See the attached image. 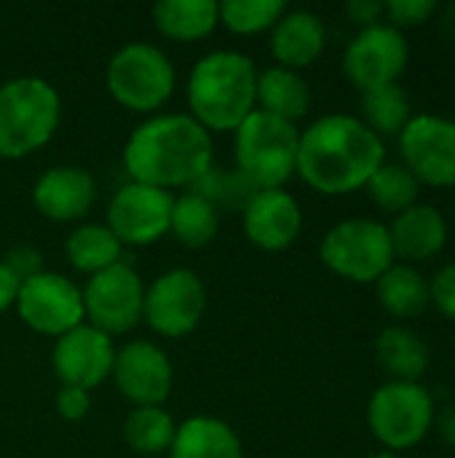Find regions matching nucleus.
<instances>
[{
	"label": "nucleus",
	"mask_w": 455,
	"mask_h": 458,
	"mask_svg": "<svg viewBox=\"0 0 455 458\" xmlns=\"http://www.w3.org/2000/svg\"><path fill=\"white\" fill-rule=\"evenodd\" d=\"M287 11L284 0H225L217 3L220 21L236 35H257L271 30Z\"/></svg>",
	"instance_id": "obj_32"
},
{
	"label": "nucleus",
	"mask_w": 455,
	"mask_h": 458,
	"mask_svg": "<svg viewBox=\"0 0 455 458\" xmlns=\"http://www.w3.org/2000/svg\"><path fill=\"white\" fill-rule=\"evenodd\" d=\"M174 64L169 56L145 40L121 46L105 72L110 97L134 113H156L174 94Z\"/></svg>",
	"instance_id": "obj_8"
},
{
	"label": "nucleus",
	"mask_w": 455,
	"mask_h": 458,
	"mask_svg": "<svg viewBox=\"0 0 455 458\" xmlns=\"http://www.w3.org/2000/svg\"><path fill=\"white\" fill-rule=\"evenodd\" d=\"M169 458H244L239 435L215 416H193L177 424Z\"/></svg>",
	"instance_id": "obj_22"
},
{
	"label": "nucleus",
	"mask_w": 455,
	"mask_h": 458,
	"mask_svg": "<svg viewBox=\"0 0 455 458\" xmlns=\"http://www.w3.org/2000/svg\"><path fill=\"white\" fill-rule=\"evenodd\" d=\"M3 263L16 274V279H19V282L32 279V276H38V274L43 271L40 252H38L35 247H29V244H16V247H11Z\"/></svg>",
	"instance_id": "obj_35"
},
{
	"label": "nucleus",
	"mask_w": 455,
	"mask_h": 458,
	"mask_svg": "<svg viewBox=\"0 0 455 458\" xmlns=\"http://www.w3.org/2000/svg\"><path fill=\"white\" fill-rule=\"evenodd\" d=\"M402 164L421 185L455 188V121L421 113L400 131Z\"/></svg>",
	"instance_id": "obj_13"
},
{
	"label": "nucleus",
	"mask_w": 455,
	"mask_h": 458,
	"mask_svg": "<svg viewBox=\"0 0 455 458\" xmlns=\"http://www.w3.org/2000/svg\"><path fill=\"white\" fill-rule=\"evenodd\" d=\"M367 458H402V454H392V451H378V454H373V456Z\"/></svg>",
	"instance_id": "obj_41"
},
{
	"label": "nucleus",
	"mask_w": 455,
	"mask_h": 458,
	"mask_svg": "<svg viewBox=\"0 0 455 458\" xmlns=\"http://www.w3.org/2000/svg\"><path fill=\"white\" fill-rule=\"evenodd\" d=\"M410 62V46L402 30L378 21L359 30L343 51V75L362 94L397 83Z\"/></svg>",
	"instance_id": "obj_11"
},
{
	"label": "nucleus",
	"mask_w": 455,
	"mask_h": 458,
	"mask_svg": "<svg viewBox=\"0 0 455 458\" xmlns=\"http://www.w3.org/2000/svg\"><path fill=\"white\" fill-rule=\"evenodd\" d=\"M375 362L389 376V381L418 384L429 370L432 352L429 344L405 325H392L375 338Z\"/></svg>",
	"instance_id": "obj_21"
},
{
	"label": "nucleus",
	"mask_w": 455,
	"mask_h": 458,
	"mask_svg": "<svg viewBox=\"0 0 455 458\" xmlns=\"http://www.w3.org/2000/svg\"><path fill=\"white\" fill-rule=\"evenodd\" d=\"M153 21L164 38L193 43L220 24V13L215 0H158L153 5Z\"/></svg>",
	"instance_id": "obj_24"
},
{
	"label": "nucleus",
	"mask_w": 455,
	"mask_h": 458,
	"mask_svg": "<svg viewBox=\"0 0 455 458\" xmlns=\"http://www.w3.org/2000/svg\"><path fill=\"white\" fill-rule=\"evenodd\" d=\"M386 161L383 140L349 113H327L300 131L298 174L324 196H349Z\"/></svg>",
	"instance_id": "obj_1"
},
{
	"label": "nucleus",
	"mask_w": 455,
	"mask_h": 458,
	"mask_svg": "<svg viewBox=\"0 0 455 458\" xmlns=\"http://www.w3.org/2000/svg\"><path fill=\"white\" fill-rule=\"evenodd\" d=\"M394 258H400L408 266L426 263L437 258L448 244V220L445 215L432 204H416L405 212H400L389 225Z\"/></svg>",
	"instance_id": "obj_19"
},
{
	"label": "nucleus",
	"mask_w": 455,
	"mask_h": 458,
	"mask_svg": "<svg viewBox=\"0 0 455 458\" xmlns=\"http://www.w3.org/2000/svg\"><path fill=\"white\" fill-rule=\"evenodd\" d=\"M346 16L354 24H359V30L373 27L383 16V3H375V0H349L346 3Z\"/></svg>",
	"instance_id": "obj_37"
},
{
	"label": "nucleus",
	"mask_w": 455,
	"mask_h": 458,
	"mask_svg": "<svg viewBox=\"0 0 455 458\" xmlns=\"http://www.w3.org/2000/svg\"><path fill=\"white\" fill-rule=\"evenodd\" d=\"M188 191L204 196L217 212L228 209V212H244V207L252 201V196L257 193V188L233 166H217L212 164Z\"/></svg>",
	"instance_id": "obj_31"
},
{
	"label": "nucleus",
	"mask_w": 455,
	"mask_h": 458,
	"mask_svg": "<svg viewBox=\"0 0 455 458\" xmlns=\"http://www.w3.org/2000/svg\"><path fill=\"white\" fill-rule=\"evenodd\" d=\"M204 309L206 290L198 274L190 268H172L145 290L142 319L161 338H185L198 327Z\"/></svg>",
	"instance_id": "obj_9"
},
{
	"label": "nucleus",
	"mask_w": 455,
	"mask_h": 458,
	"mask_svg": "<svg viewBox=\"0 0 455 458\" xmlns=\"http://www.w3.org/2000/svg\"><path fill=\"white\" fill-rule=\"evenodd\" d=\"M453 209H455V204H453Z\"/></svg>",
	"instance_id": "obj_42"
},
{
	"label": "nucleus",
	"mask_w": 455,
	"mask_h": 458,
	"mask_svg": "<svg viewBox=\"0 0 455 458\" xmlns=\"http://www.w3.org/2000/svg\"><path fill=\"white\" fill-rule=\"evenodd\" d=\"M437 16H440V32L448 35V38H455V3L442 5L437 11Z\"/></svg>",
	"instance_id": "obj_40"
},
{
	"label": "nucleus",
	"mask_w": 455,
	"mask_h": 458,
	"mask_svg": "<svg viewBox=\"0 0 455 458\" xmlns=\"http://www.w3.org/2000/svg\"><path fill=\"white\" fill-rule=\"evenodd\" d=\"M59 91L38 78L19 75L0 83V158H24L40 150L59 126Z\"/></svg>",
	"instance_id": "obj_4"
},
{
	"label": "nucleus",
	"mask_w": 455,
	"mask_h": 458,
	"mask_svg": "<svg viewBox=\"0 0 455 458\" xmlns=\"http://www.w3.org/2000/svg\"><path fill=\"white\" fill-rule=\"evenodd\" d=\"M19 287H21V282L16 279V274L0 260V314L16 306Z\"/></svg>",
	"instance_id": "obj_38"
},
{
	"label": "nucleus",
	"mask_w": 455,
	"mask_h": 458,
	"mask_svg": "<svg viewBox=\"0 0 455 458\" xmlns=\"http://www.w3.org/2000/svg\"><path fill=\"white\" fill-rule=\"evenodd\" d=\"M437 11H440V3H434V0H392V3H383L386 24H392L397 30L426 24L429 19L437 16Z\"/></svg>",
	"instance_id": "obj_33"
},
{
	"label": "nucleus",
	"mask_w": 455,
	"mask_h": 458,
	"mask_svg": "<svg viewBox=\"0 0 455 458\" xmlns=\"http://www.w3.org/2000/svg\"><path fill=\"white\" fill-rule=\"evenodd\" d=\"M257 67L241 51H212L188 75V107L209 134L236 131L257 110Z\"/></svg>",
	"instance_id": "obj_3"
},
{
	"label": "nucleus",
	"mask_w": 455,
	"mask_h": 458,
	"mask_svg": "<svg viewBox=\"0 0 455 458\" xmlns=\"http://www.w3.org/2000/svg\"><path fill=\"white\" fill-rule=\"evenodd\" d=\"M434 397L421 381H386L367 403L370 435L392 454L421 445L434 427Z\"/></svg>",
	"instance_id": "obj_6"
},
{
	"label": "nucleus",
	"mask_w": 455,
	"mask_h": 458,
	"mask_svg": "<svg viewBox=\"0 0 455 458\" xmlns=\"http://www.w3.org/2000/svg\"><path fill=\"white\" fill-rule=\"evenodd\" d=\"M300 129L284 118L252 110L233 131L236 169L257 188H282L298 169Z\"/></svg>",
	"instance_id": "obj_5"
},
{
	"label": "nucleus",
	"mask_w": 455,
	"mask_h": 458,
	"mask_svg": "<svg viewBox=\"0 0 455 458\" xmlns=\"http://www.w3.org/2000/svg\"><path fill=\"white\" fill-rule=\"evenodd\" d=\"M241 217L247 239L265 252H282L292 247L303 228V209L284 188L257 191L244 207Z\"/></svg>",
	"instance_id": "obj_17"
},
{
	"label": "nucleus",
	"mask_w": 455,
	"mask_h": 458,
	"mask_svg": "<svg viewBox=\"0 0 455 458\" xmlns=\"http://www.w3.org/2000/svg\"><path fill=\"white\" fill-rule=\"evenodd\" d=\"M319 258L335 276L354 284H375L397 263L389 225L370 217L335 223L319 244Z\"/></svg>",
	"instance_id": "obj_7"
},
{
	"label": "nucleus",
	"mask_w": 455,
	"mask_h": 458,
	"mask_svg": "<svg viewBox=\"0 0 455 458\" xmlns=\"http://www.w3.org/2000/svg\"><path fill=\"white\" fill-rule=\"evenodd\" d=\"M212 164V134L188 113L153 115L123 145V166L131 182L169 193L172 188H190Z\"/></svg>",
	"instance_id": "obj_2"
},
{
	"label": "nucleus",
	"mask_w": 455,
	"mask_h": 458,
	"mask_svg": "<svg viewBox=\"0 0 455 458\" xmlns=\"http://www.w3.org/2000/svg\"><path fill=\"white\" fill-rule=\"evenodd\" d=\"M432 429L437 432V437H440L445 445L455 448V405H448L442 413L434 416V427H432Z\"/></svg>",
	"instance_id": "obj_39"
},
{
	"label": "nucleus",
	"mask_w": 455,
	"mask_h": 458,
	"mask_svg": "<svg viewBox=\"0 0 455 458\" xmlns=\"http://www.w3.org/2000/svg\"><path fill=\"white\" fill-rule=\"evenodd\" d=\"M378 303L394 319H416L429 309V282L426 276L408 263H394L375 282Z\"/></svg>",
	"instance_id": "obj_25"
},
{
	"label": "nucleus",
	"mask_w": 455,
	"mask_h": 458,
	"mask_svg": "<svg viewBox=\"0 0 455 458\" xmlns=\"http://www.w3.org/2000/svg\"><path fill=\"white\" fill-rule=\"evenodd\" d=\"M174 432V419L158 405L131 408L123 421V440L139 458H158L161 454H169Z\"/></svg>",
	"instance_id": "obj_27"
},
{
	"label": "nucleus",
	"mask_w": 455,
	"mask_h": 458,
	"mask_svg": "<svg viewBox=\"0 0 455 458\" xmlns=\"http://www.w3.org/2000/svg\"><path fill=\"white\" fill-rule=\"evenodd\" d=\"M174 196L169 191L126 182L115 191L107 207V228L123 247H145L169 233Z\"/></svg>",
	"instance_id": "obj_14"
},
{
	"label": "nucleus",
	"mask_w": 455,
	"mask_h": 458,
	"mask_svg": "<svg viewBox=\"0 0 455 458\" xmlns=\"http://www.w3.org/2000/svg\"><path fill=\"white\" fill-rule=\"evenodd\" d=\"M64 252L67 260L72 263L75 271L80 274H99L115 263H121L123 258V244L118 242V236L105 225V223H83L78 225L67 242H64Z\"/></svg>",
	"instance_id": "obj_26"
},
{
	"label": "nucleus",
	"mask_w": 455,
	"mask_h": 458,
	"mask_svg": "<svg viewBox=\"0 0 455 458\" xmlns=\"http://www.w3.org/2000/svg\"><path fill=\"white\" fill-rule=\"evenodd\" d=\"M255 99H257V110L295 123L311 107V89L300 72L271 64L257 72Z\"/></svg>",
	"instance_id": "obj_23"
},
{
	"label": "nucleus",
	"mask_w": 455,
	"mask_h": 458,
	"mask_svg": "<svg viewBox=\"0 0 455 458\" xmlns=\"http://www.w3.org/2000/svg\"><path fill=\"white\" fill-rule=\"evenodd\" d=\"M324 46L327 30L314 11H284L282 19L271 27V54L279 67L300 72L322 56Z\"/></svg>",
	"instance_id": "obj_20"
},
{
	"label": "nucleus",
	"mask_w": 455,
	"mask_h": 458,
	"mask_svg": "<svg viewBox=\"0 0 455 458\" xmlns=\"http://www.w3.org/2000/svg\"><path fill=\"white\" fill-rule=\"evenodd\" d=\"M115 346L102 330L83 322L80 327L64 333L54 344L51 365L62 386H75L91 392L113 376Z\"/></svg>",
	"instance_id": "obj_15"
},
{
	"label": "nucleus",
	"mask_w": 455,
	"mask_h": 458,
	"mask_svg": "<svg viewBox=\"0 0 455 458\" xmlns=\"http://www.w3.org/2000/svg\"><path fill=\"white\" fill-rule=\"evenodd\" d=\"M97 201V180L83 166H51L32 185L35 209L54 223H75Z\"/></svg>",
	"instance_id": "obj_18"
},
{
	"label": "nucleus",
	"mask_w": 455,
	"mask_h": 458,
	"mask_svg": "<svg viewBox=\"0 0 455 458\" xmlns=\"http://www.w3.org/2000/svg\"><path fill=\"white\" fill-rule=\"evenodd\" d=\"M362 115L365 126L373 129L381 140L400 137V131L413 118V105L400 83H389L362 94Z\"/></svg>",
	"instance_id": "obj_29"
},
{
	"label": "nucleus",
	"mask_w": 455,
	"mask_h": 458,
	"mask_svg": "<svg viewBox=\"0 0 455 458\" xmlns=\"http://www.w3.org/2000/svg\"><path fill=\"white\" fill-rule=\"evenodd\" d=\"M217 228H220V212L204 196L185 191L174 199L169 231L180 244L190 250H201L217 236Z\"/></svg>",
	"instance_id": "obj_28"
},
{
	"label": "nucleus",
	"mask_w": 455,
	"mask_h": 458,
	"mask_svg": "<svg viewBox=\"0 0 455 458\" xmlns=\"http://www.w3.org/2000/svg\"><path fill=\"white\" fill-rule=\"evenodd\" d=\"M429 306H434L445 319L455 322V263L442 266L429 282Z\"/></svg>",
	"instance_id": "obj_34"
},
{
	"label": "nucleus",
	"mask_w": 455,
	"mask_h": 458,
	"mask_svg": "<svg viewBox=\"0 0 455 458\" xmlns=\"http://www.w3.org/2000/svg\"><path fill=\"white\" fill-rule=\"evenodd\" d=\"M113 381L115 389L129 400L134 408L164 405L172 394L174 370L166 352L150 341H131L115 352L113 362Z\"/></svg>",
	"instance_id": "obj_16"
},
{
	"label": "nucleus",
	"mask_w": 455,
	"mask_h": 458,
	"mask_svg": "<svg viewBox=\"0 0 455 458\" xmlns=\"http://www.w3.org/2000/svg\"><path fill=\"white\" fill-rule=\"evenodd\" d=\"M80 293L88 325L110 338L129 333L142 319L145 287L139 274L123 260L88 276Z\"/></svg>",
	"instance_id": "obj_10"
},
{
	"label": "nucleus",
	"mask_w": 455,
	"mask_h": 458,
	"mask_svg": "<svg viewBox=\"0 0 455 458\" xmlns=\"http://www.w3.org/2000/svg\"><path fill=\"white\" fill-rule=\"evenodd\" d=\"M13 309L29 330L54 338H62L86 322L83 293L56 271H40L38 276L24 279Z\"/></svg>",
	"instance_id": "obj_12"
},
{
	"label": "nucleus",
	"mask_w": 455,
	"mask_h": 458,
	"mask_svg": "<svg viewBox=\"0 0 455 458\" xmlns=\"http://www.w3.org/2000/svg\"><path fill=\"white\" fill-rule=\"evenodd\" d=\"M91 411V394L75 386H62L56 394V413L64 421H83Z\"/></svg>",
	"instance_id": "obj_36"
},
{
	"label": "nucleus",
	"mask_w": 455,
	"mask_h": 458,
	"mask_svg": "<svg viewBox=\"0 0 455 458\" xmlns=\"http://www.w3.org/2000/svg\"><path fill=\"white\" fill-rule=\"evenodd\" d=\"M365 188H367L370 201L394 217L416 207L418 193H421V182L413 177V172L402 161H383Z\"/></svg>",
	"instance_id": "obj_30"
}]
</instances>
